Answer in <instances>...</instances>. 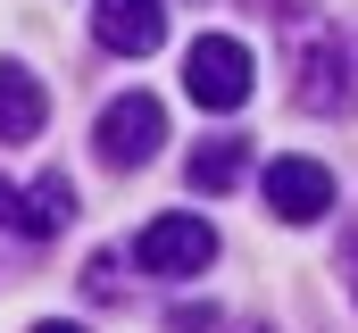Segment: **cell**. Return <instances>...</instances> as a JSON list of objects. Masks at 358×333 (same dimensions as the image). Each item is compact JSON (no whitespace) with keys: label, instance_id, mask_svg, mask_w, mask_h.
<instances>
[{"label":"cell","instance_id":"obj_7","mask_svg":"<svg viewBox=\"0 0 358 333\" xmlns=\"http://www.w3.org/2000/svg\"><path fill=\"white\" fill-rule=\"evenodd\" d=\"M67 217H76V183H67V175H42L34 192H17V217H8V234H25V242H50Z\"/></svg>","mask_w":358,"mask_h":333},{"label":"cell","instance_id":"obj_11","mask_svg":"<svg viewBox=\"0 0 358 333\" xmlns=\"http://www.w3.org/2000/svg\"><path fill=\"white\" fill-rule=\"evenodd\" d=\"M217 325V309H200V300H183V309H167V333H208Z\"/></svg>","mask_w":358,"mask_h":333},{"label":"cell","instance_id":"obj_10","mask_svg":"<svg viewBox=\"0 0 358 333\" xmlns=\"http://www.w3.org/2000/svg\"><path fill=\"white\" fill-rule=\"evenodd\" d=\"M84 292H92V300H125V267H117V250H100V258L84 267Z\"/></svg>","mask_w":358,"mask_h":333},{"label":"cell","instance_id":"obj_6","mask_svg":"<svg viewBox=\"0 0 358 333\" xmlns=\"http://www.w3.org/2000/svg\"><path fill=\"white\" fill-rule=\"evenodd\" d=\"M92 34H100V50H117V59H150V50L167 42V8H159V0H100V8H92Z\"/></svg>","mask_w":358,"mask_h":333},{"label":"cell","instance_id":"obj_9","mask_svg":"<svg viewBox=\"0 0 358 333\" xmlns=\"http://www.w3.org/2000/svg\"><path fill=\"white\" fill-rule=\"evenodd\" d=\"M242 166H250V142H234V134L225 142H200L192 150V192H234Z\"/></svg>","mask_w":358,"mask_h":333},{"label":"cell","instance_id":"obj_8","mask_svg":"<svg viewBox=\"0 0 358 333\" xmlns=\"http://www.w3.org/2000/svg\"><path fill=\"white\" fill-rule=\"evenodd\" d=\"M42 117H50L42 83L25 76L17 59H0V142H34V134H42Z\"/></svg>","mask_w":358,"mask_h":333},{"label":"cell","instance_id":"obj_13","mask_svg":"<svg viewBox=\"0 0 358 333\" xmlns=\"http://www.w3.org/2000/svg\"><path fill=\"white\" fill-rule=\"evenodd\" d=\"M34 333H84V325H67V317H42V325H34Z\"/></svg>","mask_w":358,"mask_h":333},{"label":"cell","instance_id":"obj_14","mask_svg":"<svg viewBox=\"0 0 358 333\" xmlns=\"http://www.w3.org/2000/svg\"><path fill=\"white\" fill-rule=\"evenodd\" d=\"M242 333H267V325H242Z\"/></svg>","mask_w":358,"mask_h":333},{"label":"cell","instance_id":"obj_1","mask_svg":"<svg viewBox=\"0 0 358 333\" xmlns=\"http://www.w3.org/2000/svg\"><path fill=\"white\" fill-rule=\"evenodd\" d=\"M183 92H192L200 108L234 117V108L250 100V50H242L234 34H200V42L183 50Z\"/></svg>","mask_w":358,"mask_h":333},{"label":"cell","instance_id":"obj_4","mask_svg":"<svg viewBox=\"0 0 358 333\" xmlns=\"http://www.w3.org/2000/svg\"><path fill=\"white\" fill-rule=\"evenodd\" d=\"M92 142H100L108 166H142V159H159V142H167V108L150 92H125V100L100 108V134Z\"/></svg>","mask_w":358,"mask_h":333},{"label":"cell","instance_id":"obj_2","mask_svg":"<svg viewBox=\"0 0 358 333\" xmlns=\"http://www.w3.org/2000/svg\"><path fill=\"white\" fill-rule=\"evenodd\" d=\"M292 100H300L308 117H342V108L358 100V50H350V34H308Z\"/></svg>","mask_w":358,"mask_h":333},{"label":"cell","instance_id":"obj_3","mask_svg":"<svg viewBox=\"0 0 358 333\" xmlns=\"http://www.w3.org/2000/svg\"><path fill=\"white\" fill-rule=\"evenodd\" d=\"M208 258H217V225H208V217H192V208L150 217V225H142V242H134V267H142V275H200Z\"/></svg>","mask_w":358,"mask_h":333},{"label":"cell","instance_id":"obj_5","mask_svg":"<svg viewBox=\"0 0 358 333\" xmlns=\"http://www.w3.org/2000/svg\"><path fill=\"white\" fill-rule=\"evenodd\" d=\"M267 208L283 225H317L325 208H334V166L317 159H275L267 166Z\"/></svg>","mask_w":358,"mask_h":333},{"label":"cell","instance_id":"obj_12","mask_svg":"<svg viewBox=\"0 0 358 333\" xmlns=\"http://www.w3.org/2000/svg\"><path fill=\"white\" fill-rule=\"evenodd\" d=\"M342 275H350V292H358V234L342 242Z\"/></svg>","mask_w":358,"mask_h":333}]
</instances>
